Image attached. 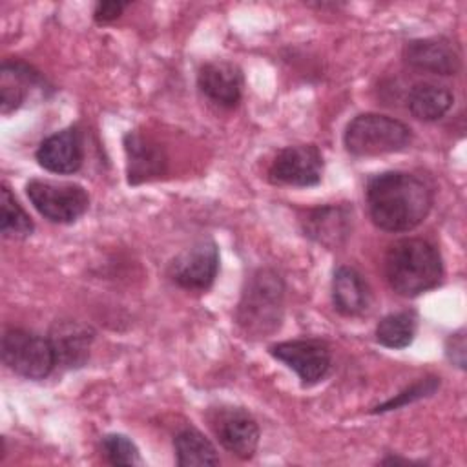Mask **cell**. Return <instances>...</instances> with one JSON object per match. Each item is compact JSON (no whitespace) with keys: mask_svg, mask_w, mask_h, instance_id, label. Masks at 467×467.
Masks as SVG:
<instances>
[{"mask_svg":"<svg viewBox=\"0 0 467 467\" xmlns=\"http://www.w3.org/2000/svg\"><path fill=\"white\" fill-rule=\"evenodd\" d=\"M372 223L385 232H409L423 223L434 201L431 184L410 171H383L367 182Z\"/></svg>","mask_w":467,"mask_h":467,"instance_id":"cell-1","label":"cell"},{"mask_svg":"<svg viewBox=\"0 0 467 467\" xmlns=\"http://www.w3.org/2000/svg\"><path fill=\"white\" fill-rule=\"evenodd\" d=\"M385 277L400 296H420L438 286L443 277L440 250L420 237L400 239L385 254Z\"/></svg>","mask_w":467,"mask_h":467,"instance_id":"cell-2","label":"cell"},{"mask_svg":"<svg viewBox=\"0 0 467 467\" xmlns=\"http://www.w3.org/2000/svg\"><path fill=\"white\" fill-rule=\"evenodd\" d=\"M285 283L272 268L255 270L241 294L235 308V321L250 337L274 334L283 321Z\"/></svg>","mask_w":467,"mask_h":467,"instance_id":"cell-3","label":"cell"},{"mask_svg":"<svg viewBox=\"0 0 467 467\" xmlns=\"http://www.w3.org/2000/svg\"><path fill=\"white\" fill-rule=\"evenodd\" d=\"M410 140L412 131L405 122L381 113H361L354 117L343 135L345 148L354 157L401 151Z\"/></svg>","mask_w":467,"mask_h":467,"instance_id":"cell-4","label":"cell"},{"mask_svg":"<svg viewBox=\"0 0 467 467\" xmlns=\"http://www.w3.org/2000/svg\"><path fill=\"white\" fill-rule=\"evenodd\" d=\"M4 365L26 379H44L57 365L49 337L24 328H9L2 336Z\"/></svg>","mask_w":467,"mask_h":467,"instance_id":"cell-5","label":"cell"},{"mask_svg":"<svg viewBox=\"0 0 467 467\" xmlns=\"http://www.w3.org/2000/svg\"><path fill=\"white\" fill-rule=\"evenodd\" d=\"M26 193L36 212L51 223H75L89 206L88 192L75 182L31 179L26 184Z\"/></svg>","mask_w":467,"mask_h":467,"instance_id":"cell-6","label":"cell"},{"mask_svg":"<svg viewBox=\"0 0 467 467\" xmlns=\"http://www.w3.org/2000/svg\"><path fill=\"white\" fill-rule=\"evenodd\" d=\"M219 443L234 456L250 460L259 443V427L254 416L241 407H213L206 414Z\"/></svg>","mask_w":467,"mask_h":467,"instance_id":"cell-7","label":"cell"},{"mask_svg":"<svg viewBox=\"0 0 467 467\" xmlns=\"http://www.w3.org/2000/svg\"><path fill=\"white\" fill-rule=\"evenodd\" d=\"M219 270V250L212 239H201L184 248L168 266L170 279L186 290H208Z\"/></svg>","mask_w":467,"mask_h":467,"instance_id":"cell-8","label":"cell"},{"mask_svg":"<svg viewBox=\"0 0 467 467\" xmlns=\"http://www.w3.org/2000/svg\"><path fill=\"white\" fill-rule=\"evenodd\" d=\"M270 354L292 368L305 387L321 381L330 370L332 363L328 345L312 337L275 343L270 347Z\"/></svg>","mask_w":467,"mask_h":467,"instance_id":"cell-9","label":"cell"},{"mask_svg":"<svg viewBox=\"0 0 467 467\" xmlns=\"http://www.w3.org/2000/svg\"><path fill=\"white\" fill-rule=\"evenodd\" d=\"M323 155L316 144H294L283 148L268 168L274 184L314 186L321 181Z\"/></svg>","mask_w":467,"mask_h":467,"instance_id":"cell-10","label":"cell"},{"mask_svg":"<svg viewBox=\"0 0 467 467\" xmlns=\"http://www.w3.org/2000/svg\"><path fill=\"white\" fill-rule=\"evenodd\" d=\"M403 58L409 66L436 75H456L462 67V55L454 42L443 36L416 38L405 44Z\"/></svg>","mask_w":467,"mask_h":467,"instance_id":"cell-11","label":"cell"},{"mask_svg":"<svg viewBox=\"0 0 467 467\" xmlns=\"http://www.w3.org/2000/svg\"><path fill=\"white\" fill-rule=\"evenodd\" d=\"M35 157L38 164L51 173L67 175L78 171L84 161L82 135L78 128L71 126L49 135L40 142Z\"/></svg>","mask_w":467,"mask_h":467,"instance_id":"cell-12","label":"cell"},{"mask_svg":"<svg viewBox=\"0 0 467 467\" xmlns=\"http://www.w3.org/2000/svg\"><path fill=\"white\" fill-rule=\"evenodd\" d=\"M197 86L212 102L223 108H234L243 95V71L228 60L206 62L199 69Z\"/></svg>","mask_w":467,"mask_h":467,"instance_id":"cell-13","label":"cell"},{"mask_svg":"<svg viewBox=\"0 0 467 467\" xmlns=\"http://www.w3.org/2000/svg\"><path fill=\"white\" fill-rule=\"evenodd\" d=\"M93 337H95L93 328L80 321H75V319L55 321L49 332V341L55 350L57 365H62L66 368L82 367L88 361Z\"/></svg>","mask_w":467,"mask_h":467,"instance_id":"cell-14","label":"cell"},{"mask_svg":"<svg viewBox=\"0 0 467 467\" xmlns=\"http://www.w3.org/2000/svg\"><path fill=\"white\" fill-rule=\"evenodd\" d=\"M352 210L345 204H328L310 210L303 221V232L325 248H339L350 235Z\"/></svg>","mask_w":467,"mask_h":467,"instance_id":"cell-15","label":"cell"},{"mask_svg":"<svg viewBox=\"0 0 467 467\" xmlns=\"http://www.w3.org/2000/svg\"><path fill=\"white\" fill-rule=\"evenodd\" d=\"M124 150L128 157V182L140 184L159 177L166 170V155L159 144L137 131L124 135Z\"/></svg>","mask_w":467,"mask_h":467,"instance_id":"cell-16","label":"cell"},{"mask_svg":"<svg viewBox=\"0 0 467 467\" xmlns=\"http://www.w3.org/2000/svg\"><path fill=\"white\" fill-rule=\"evenodd\" d=\"M332 303L343 316H359L368 308L370 288L356 268L339 266L334 272Z\"/></svg>","mask_w":467,"mask_h":467,"instance_id":"cell-17","label":"cell"},{"mask_svg":"<svg viewBox=\"0 0 467 467\" xmlns=\"http://www.w3.org/2000/svg\"><path fill=\"white\" fill-rule=\"evenodd\" d=\"M33 86H44V78L24 62H4L0 69V106L9 113L22 106Z\"/></svg>","mask_w":467,"mask_h":467,"instance_id":"cell-18","label":"cell"},{"mask_svg":"<svg viewBox=\"0 0 467 467\" xmlns=\"http://www.w3.org/2000/svg\"><path fill=\"white\" fill-rule=\"evenodd\" d=\"M452 100L454 97L445 86L420 82L409 91L407 106L412 117H416L418 120L432 122L441 119L451 109Z\"/></svg>","mask_w":467,"mask_h":467,"instance_id":"cell-19","label":"cell"},{"mask_svg":"<svg viewBox=\"0 0 467 467\" xmlns=\"http://www.w3.org/2000/svg\"><path fill=\"white\" fill-rule=\"evenodd\" d=\"M177 463L181 467L193 465H217L219 456L213 443L197 429L186 427L173 438Z\"/></svg>","mask_w":467,"mask_h":467,"instance_id":"cell-20","label":"cell"},{"mask_svg":"<svg viewBox=\"0 0 467 467\" xmlns=\"http://www.w3.org/2000/svg\"><path fill=\"white\" fill-rule=\"evenodd\" d=\"M418 319L414 312L403 310L385 316L376 327V341L387 348H405L414 341Z\"/></svg>","mask_w":467,"mask_h":467,"instance_id":"cell-21","label":"cell"},{"mask_svg":"<svg viewBox=\"0 0 467 467\" xmlns=\"http://www.w3.org/2000/svg\"><path fill=\"white\" fill-rule=\"evenodd\" d=\"M0 230L5 237H27L31 235L35 224L31 217L18 204L7 184H2L0 197Z\"/></svg>","mask_w":467,"mask_h":467,"instance_id":"cell-22","label":"cell"},{"mask_svg":"<svg viewBox=\"0 0 467 467\" xmlns=\"http://www.w3.org/2000/svg\"><path fill=\"white\" fill-rule=\"evenodd\" d=\"M438 387H440V378H436V376L423 378V379H420L418 383H414V385H410L409 389H405V390H401L400 394H396L394 398H390V400L379 403L378 407H374L372 412L378 414V412L396 410V409H400V407H405V405H409V403H412V401H418V400H421V398H425V396L434 394Z\"/></svg>","mask_w":467,"mask_h":467,"instance_id":"cell-23","label":"cell"},{"mask_svg":"<svg viewBox=\"0 0 467 467\" xmlns=\"http://www.w3.org/2000/svg\"><path fill=\"white\" fill-rule=\"evenodd\" d=\"M102 451L111 465H135L140 462L137 445L119 432L106 434L102 438Z\"/></svg>","mask_w":467,"mask_h":467,"instance_id":"cell-24","label":"cell"},{"mask_svg":"<svg viewBox=\"0 0 467 467\" xmlns=\"http://www.w3.org/2000/svg\"><path fill=\"white\" fill-rule=\"evenodd\" d=\"M445 354L452 365L465 368V334H463V330H458L449 336L447 345H445Z\"/></svg>","mask_w":467,"mask_h":467,"instance_id":"cell-25","label":"cell"},{"mask_svg":"<svg viewBox=\"0 0 467 467\" xmlns=\"http://www.w3.org/2000/svg\"><path fill=\"white\" fill-rule=\"evenodd\" d=\"M128 2H115V0H108V2H99L93 9V18L99 24H108L113 22L115 18H119L122 15V11L128 7Z\"/></svg>","mask_w":467,"mask_h":467,"instance_id":"cell-26","label":"cell"}]
</instances>
